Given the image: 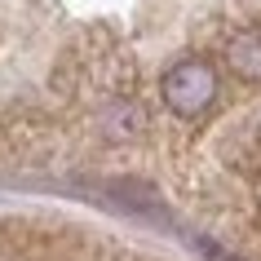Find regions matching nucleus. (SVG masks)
<instances>
[{
  "instance_id": "5",
  "label": "nucleus",
  "mask_w": 261,
  "mask_h": 261,
  "mask_svg": "<svg viewBox=\"0 0 261 261\" xmlns=\"http://www.w3.org/2000/svg\"><path fill=\"white\" fill-rule=\"evenodd\" d=\"M257 234H261V226H257Z\"/></svg>"
},
{
  "instance_id": "3",
  "label": "nucleus",
  "mask_w": 261,
  "mask_h": 261,
  "mask_svg": "<svg viewBox=\"0 0 261 261\" xmlns=\"http://www.w3.org/2000/svg\"><path fill=\"white\" fill-rule=\"evenodd\" d=\"M226 71L244 84H261V27H239L221 49Z\"/></svg>"
},
{
  "instance_id": "2",
  "label": "nucleus",
  "mask_w": 261,
  "mask_h": 261,
  "mask_svg": "<svg viewBox=\"0 0 261 261\" xmlns=\"http://www.w3.org/2000/svg\"><path fill=\"white\" fill-rule=\"evenodd\" d=\"M97 133H102L107 142H133V138H142V133H146V111H142V102L133 93L102 102V107H97Z\"/></svg>"
},
{
  "instance_id": "4",
  "label": "nucleus",
  "mask_w": 261,
  "mask_h": 261,
  "mask_svg": "<svg viewBox=\"0 0 261 261\" xmlns=\"http://www.w3.org/2000/svg\"><path fill=\"white\" fill-rule=\"evenodd\" d=\"M221 160L239 173H261V120L234 124L221 142Z\"/></svg>"
},
{
  "instance_id": "1",
  "label": "nucleus",
  "mask_w": 261,
  "mask_h": 261,
  "mask_svg": "<svg viewBox=\"0 0 261 261\" xmlns=\"http://www.w3.org/2000/svg\"><path fill=\"white\" fill-rule=\"evenodd\" d=\"M160 97L164 107L181 120H199L213 102H217V67L204 58H181L164 71L160 80Z\"/></svg>"
}]
</instances>
